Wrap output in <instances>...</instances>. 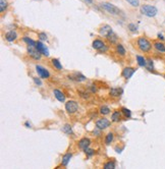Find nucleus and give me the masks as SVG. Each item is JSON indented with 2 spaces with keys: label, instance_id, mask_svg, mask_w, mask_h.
Masks as SVG:
<instances>
[{
  "label": "nucleus",
  "instance_id": "c756f323",
  "mask_svg": "<svg viewBox=\"0 0 165 169\" xmlns=\"http://www.w3.org/2000/svg\"><path fill=\"white\" fill-rule=\"evenodd\" d=\"M146 67L148 70L152 71L154 69V63H153V60L152 59H147V64H146Z\"/></svg>",
  "mask_w": 165,
  "mask_h": 169
},
{
  "label": "nucleus",
  "instance_id": "ddd939ff",
  "mask_svg": "<svg viewBox=\"0 0 165 169\" xmlns=\"http://www.w3.org/2000/svg\"><path fill=\"white\" fill-rule=\"evenodd\" d=\"M53 94H54V97L56 98L59 102H64V101H65V95H64L61 91H59V90L54 89L53 90Z\"/></svg>",
  "mask_w": 165,
  "mask_h": 169
},
{
  "label": "nucleus",
  "instance_id": "2eb2a0df",
  "mask_svg": "<svg viewBox=\"0 0 165 169\" xmlns=\"http://www.w3.org/2000/svg\"><path fill=\"white\" fill-rule=\"evenodd\" d=\"M104 46H105L104 42L101 41V40H98V39L97 40L93 41V43H92V47H93L95 50H98V51H99L101 48H103Z\"/></svg>",
  "mask_w": 165,
  "mask_h": 169
},
{
  "label": "nucleus",
  "instance_id": "aec40b11",
  "mask_svg": "<svg viewBox=\"0 0 165 169\" xmlns=\"http://www.w3.org/2000/svg\"><path fill=\"white\" fill-rule=\"evenodd\" d=\"M116 52H117L120 56H124L125 55V49H124V47L122 46L121 44H117V45H116Z\"/></svg>",
  "mask_w": 165,
  "mask_h": 169
},
{
  "label": "nucleus",
  "instance_id": "5701e85b",
  "mask_svg": "<svg viewBox=\"0 0 165 169\" xmlns=\"http://www.w3.org/2000/svg\"><path fill=\"white\" fill-rule=\"evenodd\" d=\"M107 40H108L109 42H111V43H116L117 40H118L117 35H116L115 33L113 32V33H111V34L108 36V37H107Z\"/></svg>",
  "mask_w": 165,
  "mask_h": 169
},
{
  "label": "nucleus",
  "instance_id": "f704fd0d",
  "mask_svg": "<svg viewBox=\"0 0 165 169\" xmlns=\"http://www.w3.org/2000/svg\"><path fill=\"white\" fill-rule=\"evenodd\" d=\"M85 153H86V155H88L89 157H92L94 155V150H92V149H89V148H87V149H85Z\"/></svg>",
  "mask_w": 165,
  "mask_h": 169
},
{
  "label": "nucleus",
  "instance_id": "cd10ccee",
  "mask_svg": "<svg viewBox=\"0 0 165 169\" xmlns=\"http://www.w3.org/2000/svg\"><path fill=\"white\" fill-rule=\"evenodd\" d=\"M113 138H114V135H113L112 132H109V134H107L106 138H105V143L106 145H110L112 143L113 141Z\"/></svg>",
  "mask_w": 165,
  "mask_h": 169
},
{
  "label": "nucleus",
  "instance_id": "9b49d317",
  "mask_svg": "<svg viewBox=\"0 0 165 169\" xmlns=\"http://www.w3.org/2000/svg\"><path fill=\"white\" fill-rule=\"evenodd\" d=\"M90 145H91V141L87 138H82L79 141V148L82 150L87 149V148L90 147Z\"/></svg>",
  "mask_w": 165,
  "mask_h": 169
},
{
  "label": "nucleus",
  "instance_id": "f3484780",
  "mask_svg": "<svg viewBox=\"0 0 165 169\" xmlns=\"http://www.w3.org/2000/svg\"><path fill=\"white\" fill-rule=\"evenodd\" d=\"M69 80H72V81H84L86 80V77L82 75V74H75L72 75H69Z\"/></svg>",
  "mask_w": 165,
  "mask_h": 169
},
{
  "label": "nucleus",
  "instance_id": "f03ea898",
  "mask_svg": "<svg viewBox=\"0 0 165 169\" xmlns=\"http://www.w3.org/2000/svg\"><path fill=\"white\" fill-rule=\"evenodd\" d=\"M101 7L104 10H106L108 13L113 14V16H119V14H121V10L117 6H115L114 4L109 3V2H103V3H101Z\"/></svg>",
  "mask_w": 165,
  "mask_h": 169
},
{
  "label": "nucleus",
  "instance_id": "f8f14e48",
  "mask_svg": "<svg viewBox=\"0 0 165 169\" xmlns=\"http://www.w3.org/2000/svg\"><path fill=\"white\" fill-rule=\"evenodd\" d=\"M16 38H17V34L15 31H9L5 34V39L8 42H13L16 40Z\"/></svg>",
  "mask_w": 165,
  "mask_h": 169
},
{
  "label": "nucleus",
  "instance_id": "39448f33",
  "mask_svg": "<svg viewBox=\"0 0 165 169\" xmlns=\"http://www.w3.org/2000/svg\"><path fill=\"white\" fill-rule=\"evenodd\" d=\"M27 50H28V53H29V55H30L31 57H32V58H34L35 60H40V58H41V55H42V54L40 53L39 51L36 49V47L28 46Z\"/></svg>",
  "mask_w": 165,
  "mask_h": 169
},
{
  "label": "nucleus",
  "instance_id": "ea45409f",
  "mask_svg": "<svg viewBox=\"0 0 165 169\" xmlns=\"http://www.w3.org/2000/svg\"><path fill=\"white\" fill-rule=\"evenodd\" d=\"M164 78H165V74H164Z\"/></svg>",
  "mask_w": 165,
  "mask_h": 169
},
{
  "label": "nucleus",
  "instance_id": "6ab92c4d",
  "mask_svg": "<svg viewBox=\"0 0 165 169\" xmlns=\"http://www.w3.org/2000/svg\"><path fill=\"white\" fill-rule=\"evenodd\" d=\"M111 119L113 122H118L121 120V114L119 111H114V112L112 113V116H111Z\"/></svg>",
  "mask_w": 165,
  "mask_h": 169
},
{
  "label": "nucleus",
  "instance_id": "dca6fc26",
  "mask_svg": "<svg viewBox=\"0 0 165 169\" xmlns=\"http://www.w3.org/2000/svg\"><path fill=\"white\" fill-rule=\"evenodd\" d=\"M122 93H123V90L120 89V88H112L110 90L109 94L110 96H112V97H119Z\"/></svg>",
  "mask_w": 165,
  "mask_h": 169
},
{
  "label": "nucleus",
  "instance_id": "f257e3e1",
  "mask_svg": "<svg viewBox=\"0 0 165 169\" xmlns=\"http://www.w3.org/2000/svg\"><path fill=\"white\" fill-rule=\"evenodd\" d=\"M141 13L143 16H146L148 17H154L156 16V14L158 13V9L157 7L154 6V5H149V4H144L141 6L140 8Z\"/></svg>",
  "mask_w": 165,
  "mask_h": 169
},
{
  "label": "nucleus",
  "instance_id": "6e6552de",
  "mask_svg": "<svg viewBox=\"0 0 165 169\" xmlns=\"http://www.w3.org/2000/svg\"><path fill=\"white\" fill-rule=\"evenodd\" d=\"M36 71L38 72V74L42 78H48L50 77V74H49V71L47 69L42 67V66H40V65H36Z\"/></svg>",
  "mask_w": 165,
  "mask_h": 169
},
{
  "label": "nucleus",
  "instance_id": "412c9836",
  "mask_svg": "<svg viewBox=\"0 0 165 169\" xmlns=\"http://www.w3.org/2000/svg\"><path fill=\"white\" fill-rule=\"evenodd\" d=\"M137 61H138V64H139V66H141V67H144V66H146L147 64V60L144 58L143 56H137Z\"/></svg>",
  "mask_w": 165,
  "mask_h": 169
},
{
  "label": "nucleus",
  "instance_id": "a211bd4d",
  "mask_svg": "<svg viewBox=\"0 0 165 169\" xmlns=\"http://www.w3.org/2000/svg\"><path fill=\"white\" fill-rule=\"evenodd\" d=\"M154 47L155 49L159 51L161 53H165V45L162 43V42H155L154 43Z\"/></svg>",
  "mask_w": 165,
  "mask_h": 169
},
{
  "label": "nucleus",
  "instance_id": "2f4dec72",
  "mask_svg": "<svg viewBox=\"0 0 165 169\" xmlns=\"http://www.w3.org/2000/svg\"><path fill=\"white\" fill-rule=\"evenodd\" d=\"M121 112L124 114L125 117H127V118H130V117L131 116V112L130 109H127V108H121Z\"/></svg>",
  "mask_w": 165,
  "mask_h": 169
},
{
  "label": "nucleus",
  "instance_id": "bb28decb",
  "mask_svg": "<svg viewBox=\"0 0 165 169\" xmlns=\"http://www.w3.org/2000/svg\"><path fill=\"white\" fill-rule=\"evenodd\" d=\"M104 169H114L115 168V162L114 161H108L104 164Z\"/></svg>",
  "mask_w": 165,
  "mask_h": 169
},
{
  "label": "nucleus",
  "instance_id": "7c9ffc66",
  "mask_svg": "<svg viewBox=\"0 0 165 169\" xmlns=\"http://www.w3.org/2000/svg\"><path fill=\"white\" fill-rule=\"evenodd\" d=\"M125 1H127L128 3H130L131 6H134V7L140 6V0H125Z\"/></svg>",
  "mask_w": 165,
  "mask_h": 169
},
{
  "label": "nucleus",
  "instance_id": "4468645a",
  "mask_svg": "<svg viewBox=\"0 0 165 169\" xmlns=\"http://www.w3.org/2000/svg\"><path fill=\"white\" fill-rule=\"evenodd\" d=\"M72 153H66L64 154L62 156V160H61V165L62 166H67V164L69 163L70 159H72Z\"/></svg>",
  "mask_w": 165,
  "mask_h": 169
},
{
  "label": "nucleus",
  "instance_id": "0eeeda50",
  "mask_svg": "<svg viewBox=\"0 0 165 169\" xmlns=\"http://www.w3.org/2000/svg\"><path fill=\"white\" fill-rule=\"evenodd\" d=\"M111 33H113V30H112V28L109 25H103L99 29V34L101 36H103V37H105V38L108 37V36L111 34Z\"/></svg>",
  "mask_w": 165,
  "mask_h": 169
},
{
  "label": "nucleus",
  "instance_id": "c85d7f7f",
  "mask_svg": "<svg viewBox=\"0 0 165 169\" xmlns=\"http://www.w3.org/2000/svg\"><path fill=\"white\" fill-rule=\"evenodd\" d=\"M99 111H100V113L102 114V115H107V114H109V113H110V109H109V107H107V106H101Z\"/></svg>",
  "mask_w": 165,
  "mask_h": 169
},
{
  "label": "nucleus",
  "instance_id": "7ed1b4c3",
  "mask_svg": "<svg viewBox=\"0 0 165 169\" xmlns=\"http://www.w3.org/2000/svg\"><path fill=\"white\" fill-rule=\"evenodd\" d=\"M138 47H139V49L141 51L146 52V53L149 52V51L152 49L151 43H150L145 37H140L139 39H138Z\"/></svg>",
  "mask_w": 165,
  "mask_h": 169
},
{
  "label": "nucleus",
  "instance_id": "4be33fe9",
  "mask_svg": "<svg viewBox=\"0 0 165 169\" xmlns=\"http://www.w3.org/2000/svg\"><path fill=\"white\" fill-rule=\"evenodd\" d=\"M8 6L7 0H0V13H4Z\"/></svg>",
  "mask_w": 165,
  "mask_h": 169
},
{
  "label": "nucleus",
  "instance_id": "9d476101",
  "mask_svg": "<svg viewBox=\"0 0 165 169\" xmlns=\"http://www.w3.org/2000/svg\"><path fill=\"white\" fill-rule=\"evenodd\" d=\"M134 71H136V69H134V67H125V68H123V70H122L121 75L124 78H130L131 77H133V74H134Z\"/></svg>",
  "mask_w": 165,
  "mask_h": 169
},
{
  "label": "nucleus",
  "instance_id": "a878e982",
  "mask_svg": "<svg viewBox=\"0 0 165 169\" xmlns=\"http://www.w3.org/2000/svg\"><path fill=\"white\" fill-rule=\"evenodd\" d=\"M24 42H26V43L28 44V46H33V47H36V43L37 42H35L34 40H32V39H30L29 37H24Z\"/></svg>",
  "mask_w": 165,
  "mask_h": 169
},
{
  "label": "nucleus",
  "instance_id": "473e14b6",
  "mask_svg": "<svg viewBox=\"0 0 165 169\" xmlns=\"http://www.w3.org/2000/svg\"><path fill=\"white\" fill-rule=\"evenodd\" d=\"M38 37H39V39L41 41H47V39H48V37H47V35H46V33H39L38 34Z\"/></svg>",
  "mask_w": 165,
  "mask_h": 169
},
{
  "label": "nucleus",
  "instance_id": "393cba45",
  "mask_svg": "<svg viewBox=\"0 0 165 169\" xmlns=\"http://www.w3.org/2000/svg\"><path fill=\"white\" fill-rule=\"evenodd\" d=\"M62 131L66 135H72V128L70 126V124H64L62 128Z\"/></svg>",
  "mask_w": 165,
  "mask_h": 169
},
{
  "label": "nucleus",
  "instance_id": "20e7f679",
  "mask_svg": "<svg viewBox=\"0 0 165 169\" xmlns=\"http://www.w3.org/2000/svg\"><path fill=\"white\" fill-rule=\"evenodd\" d=\"M79 109V104L76 103V101L69 100L65 103V110L67 111V113L73 114L75 113Z\"/></svg>",
  "mask_w": 165,
  "mask_h": 169
},
{
  "label": "nucleus",
  "instance_id": "72a5a7b5",
  "mask_svg": "<svg viewBox=\"0 0 165 169\" xmlns=\"http://www.w3.org/2000/svg\"><path fill=\"white\" fill-rule=\"evenodd\" d=\"M127 27H128V29H130V31L133 32V33L138 31V27L136 25H134V23H130V25H128Z\"/></svg>",
  "mask_w": 165,
  "mask_h": 169
},
{
  "label": "nucleus",
  "instance_id": "b1692460",
  "mask_svg": "<svg viewBox=\"0 0 165 169\" xmlns=\"http://www.w3.org/2000/svg\"><path fill=\"white\" fill-rule=\"evenodd\" d=\"M52 62V65L54 66L55 68H57L58 70H60V69H62V65H61V63L59 62V60L56 59V58H53L51 60Z\"/></svg>",
  "mask_w": 165,
  "mask_h": 169
},
{
  "label": "nucleus",
  "instance_id": "1a4fd4ad",
  "mask_svg": "<svg viewBox=\"0 0 165 169\" xmlns=\"http://www.w3.org/2000/svg\"><path fill=\"white\" fill-rule=\"evenodd\" d=\"M36 49L39 51L42 55H45V56H49V50L46 48V46H44V44L42 42H37L36 43Z\"/></svg>",
  "mask_w": 165,
  "mask_h": 169
},
{
  "label": "nucleus",
  "instance_id": "423d86ee",
  "mask_svg": "<svg viewBox=\"0 0 165 169\" xmlns=\"http://www.w3.org/2000/svg\"><path fill=\"white\" fill-rule=\"evenodd\" d=\"M111 124V122L109 121L107 118H99L96 121V126H97V128H99V129H105L107 128H109V125Z\"/></svg>",
  "mask_w": 165,
  "mask_h": 169
},
{
  "label": "nucleus",
  "instance_id": "58836bf2",
  "mask_svg": "<svg viewBox=\"0 0 165 169\" xmlns=\"http://www.w3.org/2000/svg\"><path fill=\"white\" fill-rule=\"evenodd\" d=\"M87 3H89V4H91V3H93V0H85Z\"/></svg>",
  "mask_w": 165,
  "mask_h": 169
},
{
  "label": "nucleus",
  "instance_id": "4c0bfd02",
  "mask_svg": "<svg viewBox=\"0 0 165 169\" xmlns=\"http://www.w3.org/2000/svg\"><path fill=\"white\" fill-rule=\"evenodd\" d=\"M24 125H26V126H28V128H31V123H30L29 121H27L26 123H24Z\"/></svg>",
  "mask_w": 165,
  "mask_h": 169
},
{
  "label": "nucleus",
  "instance_id": "e433bc0d",
  "mask_svg": "<svg viewBox=\"0 0 165 169\" xmlns=\"http://www.w3.org/2000/svg\"><path fill=\"white\" fill-rule=\"evenodd\" d=\"M158 38L160 39V40H162V41H163L164 39H165V38H164V36L162 35V34H158Z\"/></svg>",
  "mask_w": 165,
  "mask_h": 169
},
{
  "label": "nucleus",
  "instance_id": "c9c22d12",
  "mask_svg": "<svg viewBox=\"0 0 165 169\" xmlns=\"http://www.w3.org/2000/svg\"><path fill=\"white\" fill-rule=\"evenodd\" d=\"M33 80H34V83H35L37 86H42V81L40 80V78H38V77H33Z\"/></svg>",
  "mask_w": 165,
  "mask_h": 169
}]
</instances>
